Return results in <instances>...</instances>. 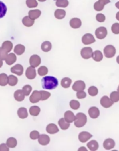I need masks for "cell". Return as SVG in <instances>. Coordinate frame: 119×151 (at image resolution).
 I'll return each instance as SVG.
<instances>
[{"instance_id":"1","label":"cell","mask_w":119,"mask_h":151,"mask_svg":"<svg viewBox=\"0 0 119 151\" xmlns=\"http://www.w3.org/2000/svg\"><path fill=\"white\" fill-rule=\"evenodd\" d=\"M41 84L44 89L53 90L58 86V80L53 76H45L41 80Z\"/></svg>"},{"instance_id":"2","label":"cell","mask_w":119,"mask_h":151,"mask_svg":"<svg viewBox=\"0 0 119 151\" xmlns=\"http://www.w3.org/2000/svg\"><path fill=\"white\" fill-rule=\"evenodd\" d=\"M74 121V125L76 127H82L87 123V116L84 113H78L76 115V118Z\"/></svg>"},{"instance_id":"3","label":"cell","mask_w":119,"mask_h":151,"mask_svg":"<svg viewBox=\"0 0 119 151\" xmlns=\"http://www.w3.org/2000/svg\"><path fill=\"white\" fill-rule=\"evenodd\" d=\"M104 54L107 58H111L114 56L116 54V49L112 45H108L104 48Z\"/></svg>"},{"instance_id":"4","label":"cell","mask_w":119,"mask_h":151,"mask_svg":"<svg viewBox=\"0 0 119 151\" xmlns=\"http://www.w3.org/2000/svg\"><path fill=\"white\" fill-rule=\"evenodd\" d=\"M96 37L99 39H103L107 37L108 35V30L107 28L104 27H100L97 28L95 31Z\"/></svg>"},{"instance_id":"5","label":"cell","mask_w":119,"mask_h":151,"mask_svg":"<svg viewBox=\"0 0 119 151\" xmlns=\"http://www.w3.org/2000/svg\"><path fill=\"white\" fill-rule=\"evenodd\" d=\"M82 42L85 45L93 44L96 41L94 36L91 33H86L82 39Z\"/></svg>"},{"instance_id":"6","label":"cell","mask_w":119,"mask_h":151,"mask_svg":"<svg viewBox=\"0 0 119 151\" xmlns=\"http://www.w3.org/2000/svg\"><path fill=\"white\" fill-rule=\"evenodd\" d=\"M93 49L90 47H86L81 50V56L83 59L88 60L92 57Z\"/></svg>"},{"instance_id":"7","label":"cell","mask_w":119,"mask_h":151,"mask_svg":"<svg viewBox=\"0 0 119 151\" xmlns=\"http://www.w3.org/2000/svg\"><path fill=\"white\" fill-rule=\"evenodd\" d=\"M41 58L39 55L34 54L30 57L29 59L30 65L33 68H37L41 64Z\"/></svg>"},{"instance_id":"8","label":"cell","mask_w":119,"mask_h":151,"mask_svg":"<svg viewBox=\"0 0 119 151\" xmlns=\"http://www.w3.org/2000/svg\"><path fill=\"white\" fill-rule=\"evenodd\" d=\"M42 98V94L40 91L35 90L33 91L31 96H30L29 100L30 102L33 104L38 102Z\"/></svg>"},{"instance_id":"9","label":"cell","mask_w":119,"mask_h":151,"mask_svg":"<svg viewBox=\"0 0 119 151\" xmlns=\"http://www.w3.org/2000/svg\"><path fill=\"white\" fill-rule=\"evenodd\" d=\"M86 88V84L84 81L79 80L75 81L74 83L72 89L74 91H80L84 90Z\"/></svg>"},{"instance_id":"10","label":"cell","mask_w":119,"mask_h":151,"mask_svg":"<svg viewBox=\"0 0 119 151\" xmlns=\"http://www.w3.org/2000/svg\"><path fill=\"white\" fill-rule=\"evenodd\" d=\"M10 71L18 76H21L23 73V67L21 64H16L11 68Z\"/></svg>"},{"instance_id":"11","label":"cell","mask_w":119,"mask_h":151,"mask_svg":"<svg viewBox=\"0 0 119 151\" xmlns=\"http://www.w3.org/2000/svg\"><path fill=\"white\" fill-rule=\"evenodd\" d=\"M26 77L29 80L35 79L36 76V72L35 68L32 66H29L27 68L25 73Z\"/></svg>"},{"instance_id":"12","label":"cell","mask_w":119,"mask_h":151,"mask_svg":"<svg viewBox=\"0 0 119 151\" xmlns=\"http://www.w3.org/2000/svg\"><path fill=\"white\" fill-rule=\"evenodd\" d=\"M93 137L92 135H91L89 132L87 131H82L80 133L78 136V139L79 141L82 143H85L88 140L91 138Z\"/></svg>"},{"instance_id":"13","label":"cell","mask_w":119,"mask_h":151,"mask_svg":"<svg viewBox=\"0 0 119 151\" xmlns=\"http://www.w3.org/2000/svg\"><path fill=\"white\" fill-rule=\"evenodd\" d=\"M100 103L102 106L105 108H109L114 104L110 98L107 96H103L100 99Z\"/></svg>"},{"instance_id":"14","label":"cell","mask_w":119,"mask_h":151,"mask_svg":"<svg viewBox=\"0 0 119 151\" xmlns=\"http://www.w3.org/2000/svg\"><path fill=\"white\" fill-rule=\"evenodd\" d=\"M70 25L71 27L73 29H79L82 26V21L81 19L78 18H73L70 20Z\"/></svg>"},{"instance_id":"15","label":"cell","mask_w":119,"mask_h":151,"mask_svg":"<svg viewBox=\"0 0 119 151\" xmlns=\"http://www.w3.org/2000/svg\"><path fill=\"white\" fill-rule=\"evenodd\" d=\"M88 114L91 118H97L100 116L99 110L96 107H92L88 110Z\"/></svg>"},{"instance_id":"16","label":"cell","mask_w":119,"mask_h":151,"mask_svg":"<svg viewBox=\"0 0 119 151\" xmlns=\"http://www.w3.org/2000/svg\"><path fill=\"white\" fill-rule=\"evenodd\" d=\"M115 146V142L112 139H108L104 141L103 147L107 150H111Z\"/></svg>"},{"instance_id":"17","label":"cell","mask_w":119,"mask_h":151,"mask_svg":"<svg viewBox=\"0 0 119 151\" xmlns=\"http://www.w3.org/2000/svg\"><path fill=\"white\" fill-rule=\"evenodd\" d=\"M17 57L16 55L14 53H10L7 54L6 57L5 58V60L7 65L10 66L13 65L16 62Z\"/></svg>"},{"instance_id":"18","label":"cell","mask_w":119,"mask_h":151,"mask_svg":"<svg viewBox=\"0 0 119 151\" xmlns=\"http://www.w3.org/2000/svg\"><path fill=\"white\" fill-rule=\"evenodd\" d=\"M46 131L47 133L50 134H54L59 131V129L56 125L54 124H50L46 127Z\"/></svg>"},{"instance_id":"19","label":"cell","mask_w":119,"mask_h":151,"mask_svg":"<svg viewBox=\"0 0 119 151\" xmlns=\"http://www.w3.org/2000/svg\"><path fill=\"white\" fill-rule=\"evenodd\" d=\"M50 139L48 135L42 134L38 138V142L42 146H46L49 143Z\"/></svg>"},{"instance_id":"20","label":"cell","mask_w":119,"mask_h":151,"mask_svg":"<svg viewBox=\"0 0 119 151\" xmlns=\"http://www.w3.org/2000/svg\"><path fill=\"white\" fill-rule=\"evenodd\" d=\"M76 116L70 110L66 111L64 113V119L66 122L69 123H71L75 120Z\"/></svg>"},{"instance_id":"21","label":"cell","mask_w":119,"mask_h":151,"mask_svg":"<svg viewBox=\"0 0 119 151\" xmlns=\"http://www.w3.org/2000/svg\"><path fill=\"white\" fill-rule=\"evenodd\" d=\"M41 12L39 9L31 10L29 12V16L30 19L35 20L38 19L41 16Z\"/></svg>"},{"instance_id":"22","label":"cell","mask_w":119,"mask_h":151,"mask_svg":"<svg viewBox=\"0 0 119 151\" xmlns=\"http://www.w3.org/2000/svg\"><path fill=\"white\" fill-rule=\"evenodd\" d=\"M14 98L18 102H22L25 98V95L21 89L16 90L14 93Z\"/></svg>"},{"instance_id":"23","label":"cell","mask_w":119,"mask_h":151,"mask_svg":"<svg viewBox=\"0 0 119 151\" xmlns=\"http://www.w3.org/2000/svg\"><path fill=\"white\" fill-rule=\"evenodd\" d=\"M52 45L51 43L48 41H45L42 43L41 45V49L42 51L45 53H47L51 51Z\"/></svg>"},{"instance_id":"24","label":"cell","mask_w":119,"mask_h":151,"mask_svg":"<svg viewBox=\"0 0 119 151\" xmlns=\"http://www.w3.org/2000/svg\"><path fill=\"white\" fill-rule=\"evenodd\" d=\"M92 57L94 61H96V62H100L102 60L103 56L102 53L100 51L96 50L93 53Z\"/></svg>"},{"instance_id":"25","label":"cell","mask_w":119,"mask_h":151,"mask_svg":"<svg viewBox=\"0 0 119 151\" xmlns=\"http://www.w3.org/2000/svg\"><path fill=\"white\" fill-rule=\"evenodd\" d=\"M22 23L25 26L30 27L35 24V20L30 19L29 16H26L22 19Z\"/></svg>"},{"instance_id":"26","label":"cell","mask_w":119,"mask_h":151,"mask_svg":"<svg viewBox=\"0 0 119 151\" xmlns=\"http://www.w3.org/2000/svg\"><path fill=\"white\" fill-rule=\"evenodd\" d=\"M4 50L6 51L7 53H9L11 51L13 47V45L12 43L10 41H5L2 44V47Z\"/></svg>"},{"instance_id":"27","label":"cell","mask_w":119,"mask_h":151,"mask_svg":"<svg viewBox=\"0 0 119 151\" xmlns=\"http://www.w3.org/2000/svg\"><path fill=\"white\" fill-rule=\"evenodd\" d=\"M66 15V12L65 10L62 9H57L55 11V18L57 19H62L65 17Z\"/></svg>"},{"instance_id":"28","label":"cell","mask_w":119,"mask_h":151,"mask_svg":"<svg viewBox=\"0 0 119 151\" xmlns=\"http://www.w3.org/2000/svg\"><path fill=\"white\" fill-rule=\"evenodd\" d=\"M17 114L19 117L21 119H25L28 116L27 110L24 107H21L18 110Z\"/></svg>"},{"instance_id":"29","label":"cell","mask_w":119,"mask_h":151,"mask_svg":"<svg viewBox=\"0 0 119 151\" xmlns=\"http://www.w3.org/2000/svg\"><path fill=\"white\" fill-rule=\"evenodd\" d=\"M25 51V47L21 44H18L14 48V52L18 55H21Z\"/></svg>"},{"instance_id":"30","label":"cell","mask_w":119,"mask_h":151,"mask_svg":"<svg viewBox=\"0 0 119 151\" xmlns=\"http://www.w3.org/2000/svg\"><path fill=\"white\" fill-rule=\"evenodd\" d=\"M87 146L89 150L92 151H96L99 148V144L96 140H91L87 144Z\"/></svg>"},{"instance_id":"31","label":"cell","mask_w":119,"mask_h":151,"mask_svg":"<svg viewBox=\"0 0 119 151\" xmlns=\"http://www.w3.org/2000/svg\"><path fill=\"white\" fill-rule=\"evenodd\" d=\"M41 109L40 107L37 106H33L30 108V114L33 116H37L39 115Z\"/></svg>"},{"instance_id":"32","label":"cell","mask_w":119,"mask_h":151,"mask_svg":"<svg viewBox=\"0 0 119 151\" xmlns=\"http://www.w3.org/2000/svg\"><path fill=\"white\" fill-rule=\"evenodd\" d=\"M72 83V80L68 77L63 78L61 81V86L65 89L70 87Z\"/></svg>"},{"instance_id":"33","label":"cell","mask_w":119,"mask_h":151,"mask_svg":"<svg viewBox=\"0 0 119 151\" xmlns=\"http://www.w3.org/2000/svg\"><path fill=\"white\" fill-rule=\"evenodd\" d=\"M7 8L6 5L3 1H0V19L4 18L6 14Z\"/></svg>"},{"instance_id":"34","label":"cell","mask_w":119,"mask_h":151,"mask_svg":"<svg viewBox=\"0 0 119 151\" xmlns=\"http://www.w3.org/2000/svg\"><path fill=\"white\" fill-rule=\"evenodd\" d=\"M8 84V76L5 73L0 74V86H5Z\"/></svg>"},{"instance_id":"35","label":"cell","mask_w":119,"mask_h":151,"mask_svg":"<svg viewBox=\"0 0 119 151\" xmlns=\"http://www.w3.org/2000/svg\"><path fill=\"white\" fill-rule=\"evenodd\" d=\"M58 124L61 129L62 130H67L70 127V123L66 122L64 118H63L60 119L59 121H58Z\"/></svg>"},{"instance_id":"36","label":"cell","mask_w":119,"mask_h":151,"mask_svg":"<svg viewBox=\"0 0 119 151\" xmlns=\"http://www.w3.org/2000/svg\"><path fill=\"white\" fill-rule=\"evenodd\" d=\"M6 144L8 147L13 148L16 147L17 144V141L14 137H9L7 140Z\"/></svg>"},{"instance_id":"37","label":"cell","mask_w":119,"mask_h":151,"mask_svg":"<svg viewBox=\"0 0 119 151\" xmlns=\"http://www.w3.org/2000/svg\"><path fill=\"white\" fill-rule=\"evenodd\" d=\"M18 80L16 76L10 75L8 76V84L10 86H15L17 84Z\"/></svg>"},{"instance_id":"38","label":"cell","mask_w":119,"mask_h":151,"mask_svg":"<svg viewBox=\"0 0 119 151\" xmlns=\"http://www.w3.org/2000/svg\"><path fill=\"white\" fill-rule=\"evenodd\" d=\"M55 4L58 7L65 8L69 5V1L68 0H57Z\"/></svg>"},{"instance_id":"39","label":"cell","mask_w":119,"mask_h":151,"mask_svg":"<svg viewBox=\"0 0 119 151\" xmlns=\"http://www.w3.org/2000/svg\"><path fill=\"white\" fill-rule=\"evenodd\" d=\"M48 70L46 66H41L38 69V74L40 76H45L48 74Z\"/></svg>"},{"instance_id":"40","label":"cell","mask_w":119,"mask_h":151,"mask_svg":"<svg viewBox=\"0 0 119 151\" xmlns=\"http://www.w3.org/2000/svg\"><path fill=\"white\" fill-rule=\"evenodd\" d=\"M22 91L25 96H29L32 90V87L29 85H26L22 87Z\"/></svg>"},{"instance_id":"41","label":"cell","mask_w":119,"mask_h":151,"mask_svg":"<svg viewBox=\"0 0 119 151\" xmlns=\"http://www.w3.org/2000/svg\"><path fill=\"white\" fill-rule=\"evenodd\" d=\"M70 107L73 110H78L80 107V104L77 100H72L70 102Z\"/></svg>"},{"instance_id":"42","label":"cell","mask_w":119,"mask_h":151,"mask_svg":"<svg viewBox=\"0 0 119 151\" xmlns=\"http://www.w3.org/2000/svg\"><path fill=\"white\" fill-rule=\"evenodd\" d=\"M110 99L113 102H116L119 101V93L117 91H114L111 93Z\"/></svg>"},{"instance_id":"43","label":"cell","mask_w":119,"mask_h":151,"mask_svg":"<svg viewBox=\"0 0 119 151\" xmlns=\"http://www.w3.org/2000/svg\"><path fill=\"white\" fill-rule=\"evenodd\" d=\"M26 3L29 8H36L38 5L36 0H26Z\"/></svg>"},{"instance_id":"44","label":"cell","mask_w":119,"mask_h":151,"mask_svg":"<svg viewBox=\"0 0 119 151\" xmlns=\"http://www.w3.org/2000/svg\"><path fill=\"white\" fill-rule=\"evenodd\" d=\"M88 93L91 96H96L98 93V89L95 86H91L88 89Z\"/></svg>"},{"instance_id":"45","label":"cell","mask_w":119,"mask_h":151,"mask_svg":"<svg viewBox=\"0 0 119 151\" xmlns=\"http://www.w3.org/2000/svg\"><path fill=\"white\" fill-rule=\"evenodd\" d=\"M104 6H105L102 4L100 2L97 1L94 3V10H96L97 12H100V11L103 10Z\"/></svg>"},{"instance_id":"46","label":"cell","mask_w":119,"mask_h":151,"mask_svg":"<svg viewBox=\"0 0 119 151\" xmlns=\"http://www.w3.org/2000/svg\"><path fill=\"white\" fill-rule=\"evenodd\" d=\"M111 30L114 34H119V23H115L113 24L112 25Z\"/></svg>"},{"instance_id":"47","label":"cell","mask_w":119,"mask_h":151,"mask_svg":"<svg viewBox=\"0 0 119 151\" xmlns=\"http://www.w3.org/2000/svg\"><path fill=\"white\" fill-rule=\"evenodd\" d=\"M40 133L37 131H33L30 133V137L31 139L36 140L40 137Z\"/></svg>"},{"instance_id":"48","label":"cell","mask_w":119,"mask_h":151,"mask_svg":"<svg viewBox=\"0 0 119 151\" xmlns=\"http://www.w3.org/2000/svg\"><path fill=\"white\" fill-rule=\"evenodd\" d=\"M40 91L42 94V98L41 99V101L47 100V99L51 96V94L47 91H44V90H41Z\"/></svg>"},{"instance_id":"49","label":"cell","mask_w":119,"mask_h":151,"mask_svg":"<svg viewBox=\"0 0 119 151\" xmlns=\"http://www.w3.org/2000/svg\"><path fill=\"white\" fill-rule=\"evenodd\" d=\"M96 19L100 23H103L106 20V16L102 13H98L96 16Z\"/></svg>"},{"instance_id":"50","label":"cell","mask_w":119,"mask_h":151,"mask_svg":"<svg viewBox=\"0 0 119 151\" xmlns=\"http://www.w3.org/2000/svg\"><path fill=\"white\" fill-rule=\"evenodd\" d=\"M7 55V53L2 47H0V59L2 60H5Z\"/></svg>"},{"instance_id":"51","label":"cell","mask_w":119,"mask_h":151,"mask_svg":"<svg viewBox=\"0 0 119 151\" xmlns=\"http://www.w3.org/2000/svg\"><path fill=\"white\" fill-rule=\"evenodd\" d=\"M76 96H77V98L81 99H83L85 98L87 96V94L83 90L82 91H78L77 93H76Z\"/></svg>"},{"instance_id":"52","label":"cell","mask_w":119,"mask_h":151,"mask_svg":"<svg viewBox=\"0 0 119 151\" xmlns=\"http://www.w3.org/2000/svg\"><path fill=\"white\" fill-rule=\"evenodd\" d=\"M9 147L6 144L2 143L0 145V151H9Z\"/></svg>"},{"instance_id":"53","label":"cell","mask_w":119,"mask_h":151,"mask_svg":"<svg viewBox=\"0 0 119 151\" xmlns=\"http://www.w3.org/2000/svg\"><path fill=\"white\" fill-rule=\"evenodd\" d=\"M98 1L100 2L102 4H103L104 6L110 3V0H98Z\"/></svg>"},{"instance_id":"54","label":"cell","mask_w":119,"mask_h":151,"mask_svg":"<svg viewBox=\"0 0 119 151\" xmlns=\"http://www.w3.org/2000/svg\"><path fill=\"white\" fill-rule=\"evenodd\" d=\"M116 18L117 20H118L119 21V12L117 13L116 15Z\"/></svg>"},{"instance_id":"55","label":"cell","mask_w":119,"mask_h":151,"mask_svg":"<svg viewBox=\"0 0 119 151\" xmlns=\"http://www.w3.org/2000/svg\"><path fill=\"white\" fill-rule=\"evenodd\" d=\"M115 7L118 9H119V1L117 2L115 4Z\"/></svg>"},{"instance_id":"56","label":"cell","mask_w":119,"mask_h":151,"mask_svg":"<svg viewBox=\"0 0 119 151\" xmlns=\"http://www.w3.org/2000/svg\"><path fill=\"white\" fill-rule=\"evenodd\" d=\"M3 61L2 60L0 59V68H1L3 66Z\"/></svg>"},{"instance_id":"57","label":"cell","mask_w":119,"mask_h":151,"mask_svg":"<svg viewBox=\"0 0 119 151\" xmlns=\"http://www.w3.org/2000/svg\"><path fill=\"white\" fill-rule=\"evenodd\" d=\"M116 61L117 63L119 64V55H118V56L117 57Z\"/></svg>"},{"instance_id":"58","label":"cell","mask_w":119,"mask_h":151,"mask_svg":"<svg viewBox=\"0 0 119 151\" xmlns=\"http://www.w3.org/2000/svg\"><path fill=\"white\" fill-rule=\"evenodd\" d=\"M38 1H40V2H44L46 1L47 0H38Z\"/></svg>"},{"instance_id":"59","label":"cell","mask_w":119,"mask_h":151,"mask_svg":"<svg viewBox=\"0 0 119 151\" xmlns=\"http://www.w3.org/2000/svg\"><path fill=\"white\" fill-rule=\"evenodd\" d=\"M117 91H118V92L119 93V86H118V89H117Z\"/></svg>"},{"instance_id":"60","label":"cell","mask_w":119,"mask_h":151,"mask_svg":"<svg viewBox=\"0 0 119 151\" xmlns=\"http://www.w3.org/2000/svg\"><path fill=\"white\" fill-rule=\"evenodd\" d=\"M54 1H57V0H54Z\"/></svg>"}]
</instances>
